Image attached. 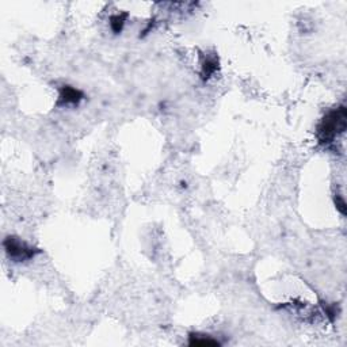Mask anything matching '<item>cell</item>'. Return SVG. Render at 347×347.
Returning <instances> with one entry per match:
<instances>
[{
	"mask_svg": "<svg viewBox=\"0 0 347 347\" xmlns=\"http://www.w3.org/2000/svg\"><path fill=\"white\" fill-rule=\"evenodd\" d=\"M125 19H127V15H114L111 17V22H110V26L113 29L114 33H120L124 27V23H125Z\"/></svg>",
	"mask_w": 347,
	"mask_h": 347,
	"instance_id": "6",
	"label": "cell"
},
{
	"mask_svg": "<svg viewBox=\"0 0 347 347\" xmlns=\"http://www.w3.org/2000/svg\"><path fill=\"white\" fill-rule=\"evenodd\" d=\"M83 94L79 90L73 89V87H63L60 91V96H58V105L61 106H67V105H77L79 102L82 101Z\"/></svg>",
	"mask_w": 347,
	"mask_h": 347,
	"instance_id": "3",
	"label": "cell"
},
{
	"mask_svg": "<svg viewBox=\"0 0 347 347\" xmlns=\"http://www.w3.org/2000/svg\"><path fill=\"white\" fill-rule=\"evenodd\" d=\"M347 111L345 106L334 109L327 113L317 128V139L322 144H329L338 134L346 130Z\"/></svg>",
	"mask_w": 347,
	"mask_h": 347,
	"instance_id": "1",
	"label": "cell"
},
{
	"mask_svg": "<svg viewBox=\"0 0 347 347\" xmlns=\"http://www.w3.org/2000/svg\"><path fill=\"white\" fill-rule=\"evenodd\" d=\"M217 70V61L215 58H208L203 65H202V76L203 77H210Z\"/></svg>",
	"mask_w": 347,
	"mask_h": 347,
	"instance_id": "5",
	"label": "cell"
},
{
	"mask_svg": "<svg viewBox=\"0 0 347 347\" xmlns=\"http://www.w3.org/2000/svg\"><path fill=\"white\" fill-rule=\"evenodd\" d=\"M335 205H336V209L341 212L342 215L346 216V202H345L341 194H336V197H335Z\"/></svg>",
	"mask_w": 347,
	"mask_h": 347,
	"instance_id": "7",
	"label": "cell"
},
{
	"mask_svg": "<svg viewBox=\"0 0 347 347\" xmlns=\"http://www.w3.org/2000/svg\"><path fill=\"white\" fill-rule=\"evenodd\" d=\"M189 345L190 346H219L220 343L209 335L191 334L190 335Z\"/></svg>",
	"mask_w": 347,
	"mask_h": 347,
	"instance_id": "4",
	"label": "cell"
},
{
	"mask_svg": "<svg viewBox=\"0 0 347 347\" xmlns=\"http://www.w3.org/2000/svg\"><path fill=\"white\" fill-rule=\"evenodd\" d=\"M4 248H6L8 256L17 262L33 258L37 253L33 247L27 246L25 241L17 239V237H7L4 240Z\"/></svg>",
	"mask_w": 347,
	"mask_h": 347,
	"instance_id": "2",
	"label": "cell"
}]
</instances>
